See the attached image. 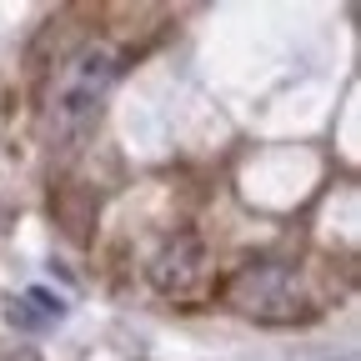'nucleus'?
<instances>
[{
	"label": "nucleus",
	"instance_id": "obj_4",
	"mask_svg": "<svg viewBox=\"0 0 361 361\" xmlns=\"http://www.w3.org/2000/svg\"><path fill=\"white\" fill-rule=\"evenodd\" d=\"M6 316H11V326H20V331H40V326H45V316H40L30 301H11Z\"/></svg>",
	"mask_w": 361,
	"mask_h": 361
},
{
	"label": "nucleus",
	"instance_id": "obj_5",
	"mask_svg": "<svg viewBox=\"0 0 361 361\" xmlns=\"http://www.w3.org/2000/svg\"><path fill=\"white\" fill-rule=\"evenodd\" d=\"M25 301H30V306H40V316H45V322H61V316H66V306H61V296H51V291H45V286H35V291H25Z\"/></svg>",
	"mask_w": 361,
	"mask_h": 361
},
{
	"label": "nucleus",
	"instance_id": "obj_1",
	"mask_svg": "<svg viewBox=\"0 0 361 361\" xmlns=\"http://www.w3.org/2000/svg\"><path fill=\"white\" fill-rule=\"evenodd\" d=\"M121 75L116 56L106 51V45H90V51H80L71 66H66V80L56 90L51 101V141H61L66 151H75L90 130H96V116H101V96L106 85Z\"/></svg>",
	"mask_w": 361,
	"mask_h": 361
},
{
	"label": "nucleus",
	"instance_id": "obj_2",
	"mask_svg": "<svg viewBox=\"0 0 361 361\" xmlns=\"http://www.w3.org/2000/svg\"><path fill=\"white\" fill-rule=\"evenodd\" d=\"M226 301H231L241 316L266 326H291V322H311V301L301 296L296 266L281 261H246L231 281H226Z\"/></svg>",
	"mask_w": 361,
	"mask_h": 361
},
{
	"label": "nucleus",
	"instance_id": "obj_3",
	"mask_svg": "<svg viewBox=\"0 0 361 361\" xmlns=\"http://www.w3.org/2000/svg\"><path fill=\"white\" fill-rule=\"evenodd\" d=\"M146 276H151V286H156L161 296H191V291L206 281V246H201V236H191V231L171 236V241L151 256Z\"/></svg>",
	"mask_w": 361,
	"mask_h": 361
}]
</instances>
